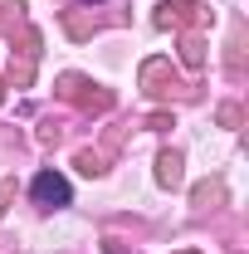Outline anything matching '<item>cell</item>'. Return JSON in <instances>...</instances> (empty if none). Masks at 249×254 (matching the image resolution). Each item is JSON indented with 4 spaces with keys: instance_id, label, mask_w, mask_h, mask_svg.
<instances>
[{
    "instance_id": "7a4b0ae2",
    "label": "cell",
    "mask_w": 249,
    "mask_h": 254,
    "mask_svg": "<svg viewBox=\"0 0 249 254\" xmlns=\"http://www.w3.org/2000/svg\"><path fill=\"white\" fill-rule=\"evenodd\" d=\"M161 181H166V186H176V181H181V157H171V152L161 157Z\"/></svg>"
},
{
    "instance_id": "6da1fadb",
    "label": "cell",
    "mask_w": 249,
    "mask_h": 254,
    "mask_svg": "<svg viewBox=\"0 0 249 254\" xmlns=\"http://www.w3.org/2000/svg\"><path fill=\"white\" fill-rule=\"evenodd\" d=\"M34 200L49 205V210H54V205H68V181L54 176V171H39V176H34Z\"/></svg>"
},
{
    "instance_id": "3957f363",
    "label": "cell",
    "mask_w": 249,
    "mask_h": 254,
    "mask_svg": "<svg viewBox=\"0 0 249 254\" xmlns=\"http://www.w3.org/2000/svg\"><path fill=\"white\" fill-rule=\"evenodd\" d=\"M0 215H5V186H0Z\"/></svg>"
}]
</instances>
